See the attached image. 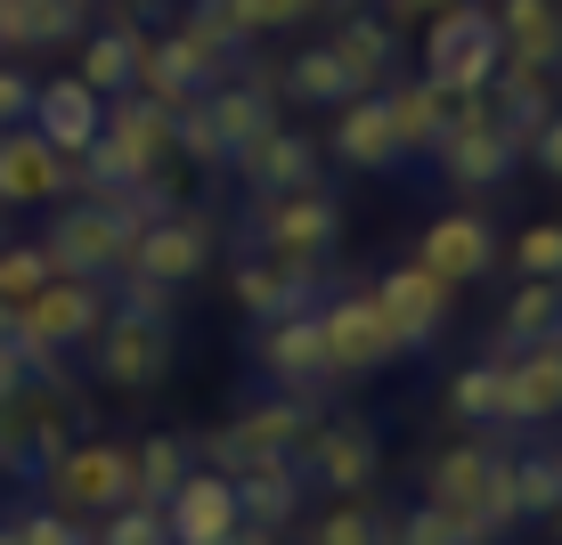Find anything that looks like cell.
Masks as SVG:
<instances>
[{"label":"cell","instance_id":"cell-1","mask_svg":"<svg viewBox=\"0 0 562 545\" xmlns=\"http://www.w3.org/2000/svg\"><path fill=\"white\" fill-rule=\"evenodd\" d=\"M237 252L326 277V261L342 252V204H335V188L318 180V188H294V196H245Z\"/></svg>","mask_w":562,"mask_h":545},{"label":"cell","instance_id":"cell-2","mask_svg":"<svg viewBox=\"0 0 562 545\" xmlns=\"http://www.w3.org/2000/svg\"><path fill=\"white\" fill-rule=\"evenodd\" d=\"M245 49L254 42H237V33H221L212 16H196L188 9L180 25H164L147 42V57H139V90L155 106H188V99H204V90H221L228 73L245 66Z\"/></svg>","mask_w":562,"mask_h":545},{"label":"cell","instance_id":"cell-3","mask_svg":"<svg viewBox=\"0 0 562 545\" xmlns=\"http://www.w3.org/2000/svg\"><path fill=\"white\" fill-rule=\"evenodd\" d=\"M310 432H318V391H269V399L245 407V416H228L221 432H204L196 464L237 480V473H254V464H294Z\"/></svg>","mask_w":562,"mask_h":545},{"label":"cell","instance_id":"cell-4","mask_svg":"<svg viewBox=\"0 0 562 545\" xmlns=\"http://www.w3.org/2000/svg\"><path fill=\"white\" fill-rule=\"evenodd\" d=\"M424 497L449 504V513H473L490 537H514V530H521V504H514V447H497V432H473V440L440 447Z\"/></svg>","mask_w":562,"mask_h":545},{"label":"cell","instance_id":"cell-5","mask_svg":"<svg viewBox=\"0 0 562 545\" xmlns=\"http://www.w3.org/2000/svg\"><path fill=\"white\" fill-rule=\"evenodd\" d=\"M82 359H90V383H106V391H155L180 359V318H147V309H123L106 294V318Z\"/></svg>","mask_w":562,"mask_h":545},{"label":"cell","instance_id":"cell-6","mask_svg":"<svg viewBox=\"0 0 562 545\" xmlns=\"http://www.w3.org/2000/svg\"><path fill=\"white\" fill-rule=\"evenodd\" d=\"M497 66H506V42H497L490 0L440 9L432 25H424V82H440V90H457V99H473V90H490Z\"/></svg>","mask_w":562,"mask_h":545},{"label":"cell","instance_id":"cell-7","mask_svg":"<svg viewBox=\"0 0 562 545\" xmlns=\"http://www.w3.org/2000/svg\"><path fill=\"white\" fill-rule=\"evenodd\" d=\"M131 237H139V228H131L106 196H66V204H49V228H42L57 277H114V269L131 261Z\"/></svg>","mask_w":562,"mask_h":545},{"label":"cell","instance_id":"cell-8","mask_svg":"<svg viewBox=\"0 0 562 545\" xmlns=\"http://www.w3.org/2000/svg\"><path fill=\"white\" fill-rule=\"evenodd\" d=\"M318 334H326V375L335 383H367L400 359V334L383 326V309L367 285H335L318 294Z\"/></svg>","mask_w":562,"mask_h":545},{"label":"cell","instance_id":"cell-9","mask_svg":"<svg viewBox=\"0 0 562 545\" xmlns=\"http://www.w3.org/2000/svg\"><path fill=\"white\" fill-rule=\"evenodd\" d=\"M42 489H49L57 513L99 521V513H114V504L131 497V447H123V440H82V432H74V440L49 456Z\"/></svg>","mask_w":562,"mask_h":545},{"label":"cell","instance_id":"cell-10","mask_svg":"<svg viewBox=\"0 0 562 545\" xmlns=\"http://www.w3.org/2000/svg\"><path fill=\"white\" fill-rule=\"evenodd\" d=\"M245 366L269 383V391H335V375H326V334H318V302L310 309H285V318H261L254 334H245Z\"/></svg>","mask_w":562,"mask_h":545},{"label":"cell","instance_id":"cell-11","mask_svg":"<svg viewBox=\"0 0 562 545\" xmlns=\"http://www.w3.org/2000/svg\"><path fill=\"white\" fill-rule=\"evenodd\" d=\"M99 318H106V277H49L33 302H16V342L42 359H74V350H90Z\"/></svg>","mask_w":562,"mask_h":545},{"label":"cell","instance_id":"cell-12","mask_svg":"<svg viewBox=\"0 0 562 545\" xmlns=\"http://www.w3.org/2000/svg\"><path fill=\"white\" fill-rule=\"evenodd\" d=\"M212 252H221V220L212 212H196V204H171L164 220H147L139 237H131V277H155V285H196L204 269H212Z\"/></svg>","mask_w":562,"mask_h":545},{"label":"cell","instance_id":"cell-13","mask_svg":"<svg viewBox=\"0 0 562 545\" xmlns=\"http://www.w3.org/2000/svg\"><path fill=\"white\" fill-rule=\"evenodd\" d=\"M294 464H302L310 489H326V497H367L383 473V440L367 416H318V432L302 440Z\"/></svg>","mask_w":562,"mask_h":545},{"label":"cell","instance_id":"cell-14","mask_svg":"<svg viewBox=\"0 0 562 545\" xmlns=\"http://www.w3.org/2000/svg\"><path fill=\"white\" fill-rule=\"evenodd\" d=\"M432 171L457 188V196H497V188L521 171V139H514L506 123H490V106H473V114L449 130V139H440Z\"/></svg>","mask_w":562,"mask_h":545},{"label":"cell","instance_id":"cell-15","mask_svg":"<svg viewBox=\"0 0 562 545\" xmlns=\"http://www.w3.org/2000/svg\"><path fill=\"white\" fill-rule=\"evenodd\" d=\"M375 309H383V326L400 334V359H416V350H432L440 334H449V309H457V285H440L432 269H416V261H400V269H383L375 285Z\"/></svg>","mask_w":562,"mask_h":545},{"label":"cell","instance_id":"cell-16","mask_svg":"<svg viewBox=\"0 0 562 545\" xmlns=\"http://www.w3.org/2000/svg\"><path fill=\"white\" fill-rule=\"evenodd\" d=\"M408 261L432 269L440 285H481L497 269V220H490V212H473V204H449V212L424 220V237H416Z\"/></svg>","mask_w":562,"mask_h":545},{"label":"cell","instance_id":"cell-17","mask_svg":"<svg viewBox=\"0 0 562 545\" xmlns=\"http://www.w3.org/2000/svg\"><path fill=\"white\" fill-rule=\"evenodd\" d=\"M473 106H481V90H473V99H457V90L424 82V73H392V82H383V114H392V130H400V147H408V163H432L440 139H449V130H457Z\"/></svg>","mask_w":562,"mask_h":545},{"label":"cell","instance_id":"cell-18","mask_svg":"<svg viewBox=\"0 0 562 545\" xmlns=\"http://www.w3.org/2000/svg\"><path fill=\"white\" fill-rule=\"evenodd\" d=\"M326 155H335L342 171H359V180H392V171H408V147H400L392 114H383V90H359V99L335 106Z\"/></svg>","mask_w":562,"mask_h":545},{"label":"cell","instance_id":"cell-19","mask_svg":"<svg viewBox=\"0 0 562 545\" xmlns=\"http://www.w3.org/2000/svg\"><path fill=\"white\" fill-rule=\"evenodd\" d=\"M204 114H212V130H221V147H228V155H245L254 139H269V130L285 123L278 66H254V57H245V66L228 73L221 90H204Z\"/></svg>","mask_w":562,"mask_h":545},{"label":"cell","instance_id":"cell-20","mask_svg":"<svg viewBox=\"0 0 562 545\" xmlns=\"http://www.w3.org/2000/svg\"><path fill=\"white\" fill-rule=\"evenodd\" d=\"M228 171H237L245 196H294V188H318L326 180V147L310 139V130L278 123L269 139H254L245 155H228Z\"/></svg>","mask_w":562,"mask_h":545},{"label":"cell","instance_id":"cell-21","mask_svg":"<svg viewBox=\"0 0 562 545\" xmlns=\"http://www.w3.org/2000/svg\"><path fill=\"white\" fill-rule=\"evenodd\" d=\"M237 530H245L237 480L212 473V464H196V473H188L180 489L164 497V537H171V545H228Z\"/></svg>","mask_w":562,"mask_h":545},{"label":"cell","instance_id":"cell-22","mask_svg":"<svg viewBox=\"0 0 562 545\" xmlns=\"http://www.w3.org/2000/svg\"><path fill=\"white\" fill-rule=\"evenodd\" d=\"M74 440L66 407H57V391H25V399H0V473L16 480H42L49 456Z\"/></svg>","mask_w":562,"mask_h":545},{"label":"cell","instance_id":"cell-23","mask_svg":"<svg viewBox=\"0 0 562 545\" xmlns=\"http://www.w3.org/2000/svg\"><path fill=\"white\" fill-rule=\"evenodd\" d=\"M99 114H106V99L82 82V73H49V82H33V139H49L66 163H82L90 147H99Z\"/></svg>","mask_w":562,"mask_h":545},{"label":"cell","instance_id":"cell-24","mask_svg":"<svg viewBox=\"0 0 562 545\" xmlns=\"http://www.w3.org/2000/svg\"><path fill=\"white\" fill-rule=\"evenodd\" d=\"M506 432H554L562 423V342L506 350Z\"/></svg>","mask_w":562,"mask_h":545},{"label":"cell","instance_id":"cell-25","mask_svg":"<svg viewBox=\"0 0 562 545\" xmlns=\"http://www.w3.org/2000/svg\"><path fill=\"white\" fill-rule=\"evenodd\" d=\"M74 196V163L33 130H0V212L25 204H66Z\"/></svg>","mask_w":562,"mask_h":545},{"label":"cell","instance_id":"cell-26","mask_svg":"<svg viewBox=\"0 0 562 545\" xmlns=\"http://www.w3.org/2000/svg\"><path fill=\"white\" fill-rule=\"evenodd\" d=\"M147 42H155V33H147L131 9H106L99 33H82V66H74V73H82L99 99H123V90H139V57H147Z\"/></svg>","mask_w":562,"mask_h":545},{"label":"cell","instance_id":"cell-27","mask_svg":"<svg viewBox=\"0 0 562 545\" xmlns=\"http://www.w3.org/2000/svg\"><path fill=\"white\" fill-rule=\"evenodd\" d=\"M318 294H326V277H310V269H278V261H254V252L228 269V302L245 309V326L285 318V309H310Z\"/></svg>","mask_w":562,"mask_h":545},{"label":"cell","instance_id":"cell-28","mask_svg":"<svg viewBox=\"0 0 562 545\" xmlns=\"http://www.w3.org/2000/svg\"><path fill=\"white\" fill-rule=\"evenodd\" d=\"M326 49L342 57V73H351L359 90H383L400 73V25H392V16H375V9H342Z\"/></svg>","mask_w":562,"mask_h":545},{"label":"cell","instance_id":"cell-29","mask_svg":"<svg viewBox=\"0 0 562 545\" xmlns=\"http://www.w3.org/2000/svg\"><path fill=\"white\" fill-rule=\"evenodd\" d=\"M490 16L506 42V66L562 73V0H490Z\"/></svg>","mask_w":562,"mask_h":545},{"label":"cell","instance_id":"cell-30","mask_svg":"<svg viewBox=\"0 0 562 545\" xmlns=\"http://www.w3.org/2000/svg\"><path fill=\"white\" fill-rule=\"evenodd\" d=\"M90 33V9L82 0H0V49L16 57H42V49H66Z\"/></svg>","mask_w":562,"mask_h":545},{"label":"cell","instance_id":"cell-31","mask_svg":"<svg viewBox=\"0 0 562 545\" xmlns=\"http://www.w3.org/2000/svg\"><path fill=\"white\" fill-rule=\"evenodd\" d=\"M554 82L562 73H538V66H497L490 73V90H481V106H490V123H506L521 147L538 139V130H547V114L562 106L554 99Z\"/></svg>","mask_w":562,"mask_h":545},{"label":"cell","instance_id":"cell-32","mask_svg":"<svg viewBox=\"0 0 562 545\" xmlns=\"http://www.w3.org/2000/svg\"><path fill=\"white\" fill-rule=\"evenodd\" d=\"M302 504H310L302 464H254V473H237V513H245V530L285 537V530L302 521Z\"/></svg>","mask_w":562,"mask_h":545},{"label":"cell","instance_id":"cell-33","mask_svg":"<svg viewBox=\"0 0 562 545\" xmlns=\"http://www.w3.org/2000/svg\"><path fill=\"white\" fill-rule=\"evenodd\" d=\"M530 342H562V285L554 277H521L506 318H497L490 334V359H506V350H530Z\"/></svg>","mask_w":562,"mask_h":545},{"label":"cell","instance_id":"cell-34","mask_svg":"<svg viewBox=\"0 0 562 545\" xmlns=\"http://www.w3.org/2000/svg\"><path fill=\"white\" fill-rule=\"evenodd\" d=\"M278 99H294V106H326L335 114L342 99H359V82L342 73V57L326 49V42H310V49H294L278 66Z\"/></svg>","mask_w":562,"mask_h":545},{"label":"cell","instance_id":"cell-35","mask_svg":"<svg viewBox=\"0 0 562 545\" xmlns=\"http://www.w3.org/2000/svg\"><path fill=\"white\" fill-rule=\"evenodd\" d=\"M188 473H196V440H180V432H147L131 447V497L139 504H164Z\"/></svg>","mask_w":562,"mask_h":545},{"label":"cell","instance_id":"cell-36","mask_svg":"<svg viewBox=\"0 0 562 545\" xmlns=\"http://www.w3.org/2000/svg\"><path fill=\"white\" fill-rule=\"evenodd\" d=\"M449 416L473 423V432H506V366H497L490 350L449 375Z\"/></svg>","mask_w":562,"mask_h":545},{"label":"cell","instance_id":"cell-37","mask_svg":"<svg viewBox=\"0 0 562 545\" xmlns=\"http://www.w3.org/2000/svg\"><path fill=\"white\" fill-rule=\"evenodd\" d=\"M302 545H392V513H375L367 497H326V513L294 521Z\"/></svg>","mask_w":562,"mask_h":545},{"label":"cell","instance_id":"cell-38","mask_svg":"<svg viewBox=\"0 0 562 545\" xmlns=\"http://www.w3.org/2000/svg\"><path fill=\"white\" fill-rule=\"evenodd\" d=\"M392 545H497L490 530H481L473 513H449V504H408V513L392 521Z\"/></svg>","mask_w":562,"mask_h":545},{"label":"cell","instance_id":"cell-39","mask_svg":"<svg viewBox=\"0 0 562 545\" xmlns=\"http://www.w3.org/2000/svg\"><path fill=\"white\" fill-rule=\"evenodd\" d=\"M514 504H521V521H547L562 504V440L554 447H514Z\"/></svg>","mask_w":562,"mask_h":545},{"label":"cell","instance_id":"cell-40","mask_svg":"<svg viewBox=\"0 0 562 545\" xmlns=\"http://www.w3.org/2000/svg\"><path fill=\"white\" fill-rule=\"evenodd\" d=\"M196 16H212V25L237 33V42H261V33L302 25V0H196Z\"/></svg>","mask_w":562,"mask_h":545},{"label":"cell","instance_id":"cell-41","mask_svg":"<svg viewBox=\"0 0 562 545\" xmlns=\"http://www.w3.org/2000/svg\"><path fill=\"white\" fill-rule=\"evenodd\" d=\"M0 530H9V545H99L90 537V521H74V513H57V504H9L0 513Z\"/></svg>","mask_w":562,"mask_h":545},{"label":"cell","instance_id":"cell-42","mask_svg":"<svg viewBox=\"0 0 562 545\" xmlns=\"http://www.w3.org/2000/svg\"><path fill=\"white\" fill-rule=\"evenodd\" d=\"M171 155H180V163H196V171H228V147H221V130H212L204 99L171 106Z\"/></svg>","mask_w":562,"mask_h":545},{"label":"cell","instance_id":"cell-43","mask_svg":"<svg viewBox=\"0 0 562 545\" xmlns=\"http://www.w3.org/2000/svg\"><path fill=\"white\" fill-rule=\"evenodd\" d=\"M57 277V261H49V245L42 237H33V245H0V302H33V294H42V285Z\"/></svg>","mask_w":562,"mask_h":545},{"label":"cell","instance_id":"cell-44","mask_svg":"<svg viewBox=\"0 0 562 545\" xmlns=\"http://www.w3.org/2000/svg\"><path fill=\"white\" fill-rule=\"evenodd\" d=\"M90 537H99V545H171L164 537V504H139V497H123L114 513H99Z\"/></svg>","mask_w":562,"mask_h":545},{"label":"cell","instance_id":"cell-45","mask_svg":"<svg viewBox=\"0 0 562 545\" xmlns=\"http://www.w3.org/2000/svg\"><path fill=\"white\" fill-rule=\"evenodd\" d=\"M506 261H514V277H554V285H562V220H530V228L514 237Z\"/></svg>","mask_w":562,"mask_h":545},{"label":"cell","instance_id":"cell-46","mask_svg":"<svg viewBox=\"0 0 562 545\" xmlns=\"http://www.w3.org/2000/svg\"><path fill=\"white\" fill-rule=\"evenodd\" d=\"M25 123H33V73L0 66V130H25Z\"/></svg>","mask_w":562,"mask_h":545},{"label":"cell","instance_id":"cell-47","mask_svg":"<svg viewBox=\"0 0 562 545\" xmlns=\"http://www.w3.org/2000/svg\"><path fill=\"white\" fill-rule=\"evenodd\" d=\"M521 163H538V171H547V180H562V106L547 114V130H538L530 147H521Z\"/></svg>","mask_w":562,"mask_h":545},{"label":"cell","instance_id":"cell-48","mask_svg":"<svg viewBox=\"0 0 562 545\" xmlns=\"http://www.w3.org/2000/svg\"><path fill=\"white\" fill-rule=\"evenodd\" d=\"M440 9H464V0H375V16H392V25H432Z\"/></svg>","mask_w":562,"mask_h":545},{"label":"cell","instance_id":"cell-49","mask_svg":"<svg viewBox=\"0 0 562 545\" xmlns=\"http://www.w3.org/2000/svg\"><path fill=\"white\" fill-rule=\"evenodd\" d=\"M342 9H359V0H302V16H342Z\"/></svg>","mask_w":562,"mask_h":545},{"label":"cell","instance_id":"cell-50","mask_svg":"<svg viewBox=\"0 0 562 545\" xmlns=\"http://www.w3.org/2000/svg\"><path fill=\"white\" fill-rule=\"evenodd\" d=\"M9 342H16V309L0 302V350H9Z\"/></svg>","mask_w":562,"mask_h":545},{"label":"cell","instance_id":"cell-51","mask_svg":"<svg viewBox=\"0 0 562 545\" xmlns=\"http://www.w3.org/2000/svg\"><path fill=\"white\" fill-rule=\"evenodd\" d=\"M228 545H278V537H269V530H237V537H228Z\"/></svg>","mask_w":562,"mask_h":545},{"label":"cell","instance_id":"cell-52","mask_svg":"<svg viewBox=\"0 0 562 545\" xmlns=\"http://www.w3.org/2000/svg\"><path fill=\"white\" fill-rule=\"evenodd\" d=\"M547 530H554V537H562V504H554V513H547Z\"/></svg>","mask_w":562,"mask_h":545},{"label":"cell","instance_id":"cell-53","mask_svg":"<svg viewBox=\"0 0 562 545\" xmlns=\"http://www.w3.org/2000/svg\"><path fill=\"white\" fill-rule=\"evenodd\" d=\"M82 9H106V0H82Z\"/></svg>","mask_w":562,"mask_h":545},{"label":"cell","instance_id":"cell-54","mask_svg":"<svg viewBox=\"0 0 562 545\" xmlns=\"http://www.w3.org/2000/svg\"><path fill=\"white\" fill-rule=\"evenodd\" d=\"M0 545H9V530H0Z\"/></svg>","mask_w":562,"mask_h":545}]
</instances>
